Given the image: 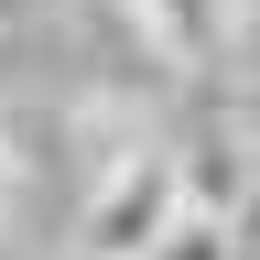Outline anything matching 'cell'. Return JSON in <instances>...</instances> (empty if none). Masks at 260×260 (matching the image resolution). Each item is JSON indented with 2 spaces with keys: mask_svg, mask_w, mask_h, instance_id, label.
<instances>
[{
  "mask_svg": "<svg viewBox=\"0 0 260 260\" xmlns=\"http://www.w3.org/2000/svg\"><path fill=\"white\" fill-rule=\"evenodd\" d=\"M184 152H130V162H109V174L87 184V217H76V260H152L162 239L184 228Z\"/></svg>",
  "mask_w": 260,
  "mask_h": 260,
  "instance_id": "cell-1",
  "label": "cell"
},
{
  "mask_svg": "<svg viewBox=\"0 0 260 260\" xmlns=\"http://www.w3.org/2000/svg\"><path fill=\"white\" fill-rule=\"evenodd\" d=\"M130 22L162 65H195V76L228 54V0H130Z\"/></svg>",
  "mask_w": 260,
  "mask_h": 260,
  "instance_id": "cell-2",
  "label": "cell"
},
{
  "mask_svg": "<svg viewBox=\"0 0 260 260\" xmlns=\"http://www.w3.org/2000/svg\"><path fill=\"white\" fill-rule=\"evenodd\" d=\"M184 195L206 217H239L249 195H260V152L239 141V130H195V141H184Z\"/></svg>",
  "mask_w": 260,
  "mask_h": 260,
  "instance_id": "cell-3",
  "label": "cell"
},
{
  "mask_svg": "<svg viewBox=\"0 0 260 260\" xmlns=\"http://www.w3.org/2000/svg\"><path fill=\"white\" fill-rule=\"evenodd\" d=\"M152 260H249V249H239V228H228V217H206V206H184V228H174V239H162Z\"/></svg>",
  "mask_w": 260,
  "mask_h": 260,
  "instance_id": "cell-4",
  "label": "cell"
},
{
  "mask_svg": "<svg viewBox=\"0 0 260 260\" xmlns=\"http://www.w3.org/2000/svg\"><path fill=\"white\" fill-rule=\"evenodd\" d=\"M0 195H11V141H0Z\"/></svg>",
  "mask_w": 260,
  "mask_h": 260,
  "instance_id": "cell-5",
  "label": "cell"
}]
</instances>
